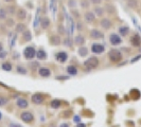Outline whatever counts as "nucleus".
Masks as SVG:
<instances>
[{"mask_svg":"<svg viewBox=\"0 0 141 127\" xmlns=\"http://www.w3.org/2000/svg\"><path fill=\"white\" fill-rule=\"evenodd\" d=\"M74 42H76L77 45H79V46H82V45L85 43V38H84L82 35H78V36L74 38Z\"/></svg>","mask_w":141,"mask_h":127,"instance_id":"obj_25","label":"nucleus"},{"mask_svg":"<svg viewBox=\"0 0 141 127\" xmlns=\"http://www.w3.org/2000/svg\"><path fill=\"white\" fill-rule=\"evenodd\" d=\"M7 25H8L9 27H12V26H14V21H13L12 19H9L8 22H7Z\"/></svg>","mask_w":141,"mask_h":127,"instance_id":"obj_37","label":"nucleus"},{"mask_svg":"<svg viewBox=\"0 0 141 127\" xmlns=\"http://www.w3.org/2000/svg\"><path fill=\"white\" fill-rule=\"evenodd\" d=\"M4 1H6V2H12L13 0H4Z\"/></svg>","mask_w":141,"mask_h":127,"instance_id":"obj_45","label":"nucleus"},{"mask_svg":"<svg viewBox=\"0 0 141 127\" xmlns=\"http://www.w3.org/2000/svg\"><path fill=\"white\" fill-rule=\"evenodd\" d=\"M7 11H6V9H0V20H3V19H6V17H7Z\"/></svg>","mask_w":141,"mask_h":127,"instance_id":"obj_30","label":"nucleus"},{"mask_svg":"<svg viewBox=\"0 0 141 127\" xmlns=\"http://www.w3.org/2000/svg\"><path fill=\"white\" fill-rule=\"evenodd\" d=\"M90 2L93 4H100L102 2V0H90Z\"/></svg>","mask_w":141,"mask_h":127,"instance_id":"obj_36","label":"nucleus"},{"mask_svg":"<svg viewBox=\"0 0 141 127\" xmlns=\"http://www.w3.org/2000/svg\"><path fill=\"white\" fill-rule=\"evenodd\" d=\"M89 35H90V37H91L92 39H102V38L104 37V34H103L101 31L97 30V29H92V30L90 31Z\"/></svg>","mask_w":141,"mask_h":127,"instance_id":"obj_11","label":"nucleus"},{"mask_svg":"<svg viewBox=\"0 0 141 127\" xmlns=\"http://www.w3.org/2000/svg\"><path fill=\"white\" fill-rule=\"evenodd\" d=\"M6 11H7L8 14H11V15H13V14L15 13V9H14V7H9L8 9H6Z\"/></svg>","mask_w":141,"mask_h":127,"instance_id":"obj_33","label":"nucleus"},{"mask_svg":"<svg viewBox=\"0 0 141 127\" xmlns=\"http://www.w3.org/2000/svg\"><path fill=\"white\" fill-rule=\"evenodd\" d=\"M99 65H100V60H99V58L96 57V56L89 57L88 59H86V60L84 61V66H85L86 68H88L89 70H91V69H96Z\"/></svg>","mask_w":141,"mask_h":127,"instance_id":"obj_1","label":"nucleus"},{"mask_svg":"<svg viewBox=\"0 0 141 127\" xmlns=\"http://www.w3.org/2000/svg\"><path fill=\"white\" fill-rule=\"evenodd\" d=\"M106 11H107V13L112 14V13L115 12V9H114V7H112L111 4H107V6H106Z\"/></svg>","mask_w":141,"mask_h":127,"instance_id":"obj_32","label":"nucleus"},{"mask_svg":"<svg viewBox=\"0 0 141 127\" xmlns=\"http://www.w3.org/2000/svg\"><path fill=\"white\" fill-rule=\"evenodd\" d=\"M40 26L43 29H48L50 26V19L48 17H43L40 19Z\"/></svg>","mask_w":141,"mask_h":127,"instance_id":"obj_18","label":"nucleus"},{"mask_svg":"<svg viewBox=\"0 0 141 127\" xmlns=\"http://www.w3.org/2000/svg\"><path fill=\"white\" fill-rule=\"evenodd\" d=\"M127 6L131 9H136L138 6V1L137 0H127Z\"/></svg>","mask_w":141,"mask_h":127,"instance_id":"obj_27","label":"nucleus"},{"mask_svg":"<svg viewBox=\"0 0 141 127\" xmlns=\"http://www.w3.org/2000/svg\"><path fill=\"white\" fill-rule=\"evenodd\" d=\"M20 120L25 123H32L34 121V115L30 111H22L20 113Z\"/></svg>","mask_w":141,"mask_h":127,"instance_id":"obj_4","label":"nucleus"},{"mask_svg":"<svg viewBox=\"0 0 141 127\" xmlns=\"http://www.w3.org/2000/svg\"><path fill=\"white\" fill-rule=\"evenodd\" d=\"M22 38H23L25 41H30V40L32 39V34H31V32H30L29 30H26V31L22 33Z\"/></svg>","mask_w":141,"mask_h":127,"instance_id":"obj_21","label":"nucleus"},{"mask_svg":"<svg viewBox=\"0 0 141 127\" xmlns=\"http://www.w3.org/2000/svg\"><path fill=\"white\" fill-rule=\"evenodd\" d=\"M51 70L47 67H41V68H38V75L46 79V77H50L51 76Z\"/></svg>","mask_w":141,"mask_h":127,"instance_id":"obj_8","label":"nucleus"},{"mask_svg":"<svg viewBox=\"0 0 141 127\" xmlns=\"http://www.w3.org/2000/svg\"><path fill=\"white\" fill-rule=\"evenodd\" d=\"M130 43L134 46V47H140L141 46V36L139 34H134L131 37H130Z\"/></svg>","mask_w":141,"mask_h":127,"instance_id":"obj_12","label":"nucleus"},{"mask_svg":"<svg viewBox=\"0 0 141 127\" xmlns=\"http://www.w3.org/2000/svg\"><path fill=\"white\" fill-rule=\"evenodd\" d=\"M26 17H27V12H26V10L19 9L18 12H17V18H18L19 20H25Z\"/></svg>","mask_w":141,"mask_h":127,"instance_id":"obj_20","label":"nucleus"},{"mask_svg":"<svg viewBox=\"0 0 141 127\" xmlns=\"http://www.w3.org/2000/svg\"><path fill=\"white\" fill-rule=\"evenodd\" d=\"M119 33H120L122 36H126V35L129 33V28L126 27V26H125V27H124V26H123V27H120V28H119Z\"/></svg>","mask_w":141,"mask_h":127,"instance_id":"obj_24","label":"nucleus"},{"mask_svg":"<svg viewBox=\"0 0 141 127\" xmlns=\"http://www.w3.org/2000/svg\"><path fill=\"white\" fill-rule=\"evenodd\" d=\"M1 120H2V113L0 112V121H1Z\"/></svg>","mask_w":141,"mask_h":127,"instance_id":"obj_44","label":"nucleus"},{"mask_svg":"<svg viewBox=\"0 0 141 127\" xmlns=\"http://www.w3.org/2000/svg\"><path fill=\"white\" fill-rule=\"evenodd\" d=\"M81 6H82V8L86 9V8H88V7H89V3H88L87 0H82V1H81Z\"/></svg>","mask_w":141,"mask_h":127,"instance_id":"obj_34","label":"nucleus"},{"mask_svg":"<svg viewBox=\"0 0 141 127\" xmlns=\"http://www.w3.org/2000/svg\"><path fill=\"white\" fill-rule=\"evenodd\" d=\"M55 59H56L58 62L64 64V62H66L67 59H68V53H67V52H64V51L57 52V53L55 54Z\"/></svg>","mask_w":141,"mask_h":127,"instance_id":"obj_6","label":"nucleus"},{"mask_svg":"<svg viewBox=\"0 0 141 127\" xmlns=\"http://www.w3.org/2000/svg\"><path fill=\"white\" fill-rule=\"evenodd\" d=\"M26 30H27V29H26V26H25L23 23H18V25L16 26V28H15V31H16L17 33H23Z\"/></svg>","mask_w":141,"mask_h":127,"instance_id":"obj_26","label":"nucleus"},{"mask_svg":"<svg viewBox=\"0 0 141 127\" xmlns=\"http://www.w3.org/2000/svg\"><path fill=\"white\" fill-rule=\"evenodd\" d=\"M100 25H101V27L104 29V30H108V29H110L111 28V21L109 20V19H102L101 20V22H100Z\"/></svg>","mask_w":141,"mask_h":127,"instance_id":"obj_15","label":"nucleus"},{"mask_svg":"<svg viewBox=\"0 0 141 127\" xmlns=\"http://www.w3.org/2000/svg\"><path fill=\"white\" fill-rule=\"evenodd\" d=\"M69 4H70V7H74L76 6V1L74 0H69Z\"/></svg>","mask_w":141,"mask_h":127,"instance_id":"obj_39","label":"nucleus"},{"mask_svg":"<svg viewBox=\"0 0 141 127\" xmlns=\"http://www.w3.org/2000/svg\"><path fill=\"white\" fill-rule=\"evenodd\" d=\"M66 71H67V73L70 75V76H76L77 74H78V68L76 67V66H73V65H70V66H68L67 68H66Z\"/></svg>","mask_w":141,"mask_h":127,"instance_id":"obj_13","label":"nucleus"},{"mask_svg":"<svg viewBox=\"0 0 141 127\" xmlns=\"http://www.w3.org/2000/svg\"><path fill=\"white\" fill-rule=\"evenodd\" d=\"M50 42H51L52 45H54V46H58V45H60L62 40H60V37H59V36L53 35V36H51V38H50Z\"/></svg>","mask_w":141,"mask_h":127,"instance_id":"obj_19","label":"nucleus"},{"mask_svg":"<svg viewBox=\"0 0 141 127\" xmlns=\"http://www.w3.org/2000/svg\"><path fill=\"white\" fill-rule=\"evenodd\" d=\"M8 103H9V99H7V97H4V96H1V95H0V107L6 106Z\"/></svg>","mask_w":141,"mask_h":127,"instance_id":"obj_28","label":"nucleus"},{"mask_svg":"<svg viewBox=\"0 0 141 127\" xmlns=\"http://www.w3.org/2000/svg\"><path fill=\"white\" fill-rule=\"evenodd\" d=\"M7 52L4 51V50H2V51H0V59H3V58H6L7 57Z\"/></svg>","mask_w":141,"mask_h":127,"instance_id":"obj_35","label":"nucleus"},{"mask_svg":"<svg viewBox=\"0 0 141 127\" xmlns=\"http://www.w3.org/2000/svg\"><path fill=\"white\" fill-rule=\"evenodd\" d=\"M16 105L20 109H27L29 107V102L23 97H18L16 101Z\"/></svg>","mask_w":141,"mask_h":127,"instance_id":"obj_10","label":"nucleus"},{"mask_svg":"<svg viewBox=\"0 0 141 127\" xmlns=\"http://www.w3.org/2000/svg\"><path fill=\"white\" fill-rule=\"evenodd\" d=\"M95 13H96L97 16H102V15L104 14V10H103L102 8H99V7H98V8L95 9Z\"/></svg>","mask_w":141,"mask_h":127,"instance_id":"obj_31","label":"nucleus"},{"mask_svg":"<svg viewBox=\"0 0 141 127\" xmlns=\"http://www.w3.org/2000/svg\"><path fill=\"white\" fill-rule=\"evenodd\" d=\"M36 57H37L38 60H46L47 59V53L43 49H39L36 52Z\"/></svg>","mask_w":141,"mask_h":127,"instance_id":"obj_16","label":"nucleus"},{"mask_svg":"<svg viewBox=\"0 0 141 127\" xmlns=\"http://www.w3.org/2000/svg\"><path fill=\"white\" fill-rule=\"evenodd\" d=\"M108 57H109V59L112 62L117 64V62L121 61V59H122V53L118 49H112V50H110L108 52Z\"/></svg>","mask_w":141,"mask_h":127,"instance_id":"obj_2","label":"nucleus"},{"mask_svg":"<svg viewBox=\"0 0 141 127\" xmlns=\"http://www.w3.org/2000/svg\"><path fill=\"white\" fill-rule=\"evenodd\" d=\"M105 51V47L101 43H93L91 46V52L95 54H102Z\"/></svg>","mask_w":141,"mask_h":127,"instance_id":"obj_7","label":"nucleus"},{"mask_svg":"<svg viewBox=\"0 0 141 127\" xmlns=\"http://www.w3.org/2000/svg\"><path fill=\"white\" fill-rule=\"evenodd\" d=\"M38 67V62H32V69H35Z\"/></svg>","mask_w":141,"mask_h":127,"instance_id":"obj_42","label":"nucleus"},{"mask_svg":"<svg viewBox=\"0 0 141 127\" xmlns=\"http://www.w3.org/2000/svg\"><path fill=\"white\" fill-rule=\"evenodd\" d=\"M31 101H32L33 104L40 105V104L44 103L45 96H44V94H41V93H39V92H36V93H34V94L31 96Z\"/></svg>","mask_w":141,"mask_h":127,"instance_id":"obj_5","label":"nucleus"},{"mask_svg":"<svg viewBox=\"0 0 141 127\" xmlns=\"http://www.w3.org/2000/svg\"><path fill=\"white\" fill-rule=\"evenodd\" d=\"M1 69L2 70H4V71H12V69H13V67H12V64L11 62H3L2 65H1Z\"/></svg>","mask_w":141,"mask_h":127,"instance_id":"obj_23","label":"nucleus"},{"mask_svg":"<svg viewBox=\"0 0 141 127\" xmlns=\"http://www.w3.org/2000/svg\"><path fill=\"white\" fill-rule=\"evenodd\" d=\"M10 127H22V126L16 124V123H12V124H10Z\"/></svg>","mask_w":141,"mask_h":127,"instance_id":"obj_41","label":"nucleus"},{"mask_svg":"<svg viewBox=\"0 0 141 127\" xmlns=\"http://www.w3.org/2000/svg\"><path fill=\"white\" fill-rule=\"evenodd\" d=\"M139 58H141V54H140V55H137V57L133 58V59H131V62H135V61H136V60H138Z\"/></svg>","mask_w":141,"mask_h":127,"instance_id":"obj_40","label":"nucleus"},{"mask_svg":"<svg viewBox=\"0 0 141 127\" xmlns=\"http://www.w3.org/2000/svg\"><path fill=\"white\" fill-rule=\"evenodd\" d=\"M59 127H70V124L69 123H62Z\"/></svg>","mask_w":141,"mask_h":127,"instance_id":"obj_38","label":"nucleus"},{"mask_svg":"<svg viewBox=\"0 0 141 127\" xmlns=\"http://www.w3.org/2000/svg\"><path fill=\"white\" fill-rule=\"evenodd\" d=\"M77 127H86V125H85L84 123H79V124L77 125Z\"/></svg>","mask_w":141,"mask_h":127,"instance_id":"obj_43","label":"nucleus"},{"mask_svg":"<svg viewBox=\"0 0 141 127\" xmlns=\"http://www.w3.org/2000/svg\"><path fill=\"white\" fill-rule=\"evenodd\" d=\"M16 70H17V72L20 73V74H27V73H28V70H27L25 67H22V66H17Z\"/></svg>","mask_w":141,"mask_h":127,"instance_id":"obj_29","label":"nucleus"},{"mask_svg":"<svg viewBox=\"0 0 141 127\" xmlns=\"http://www.w3.org/2000/svg\"><path fill=\"white\" fill-rule=\"evenodd\" d=\"M79 55L81 57H86L88 55V49L86 47H82L81 46V48L79 49Z\"/></svg>","mask_w":141,"mask_h":127,"instance_id":"obj_22","label":"nucleus"},{"mask_svg":"<svg viewBox=\"0 0 141 127\" xmlns=\"http://www.w3.org/2000/svg\"><path fill=\"white\" fill-rule=\"evenodd\" d=\"M23 57L27 60H32L34 57H36V50L34 49V47L32 46L26 47V49L23 50Z\"/></svg>","mask_w":141,"mask_h":127,"instance_id":"obj_3","label":"nucleus"},{"mask_svg":"<svg viewBox=\"0 0 141 127\" xmlns=\"http://www.w3.org/2000/svg\"><path fill=\"white\" fill-rule=\"evenodd\" d=\"M109 42H110L112 46H118V45H120V43L122 42V39H121V37H120L118 34L114 33V34H111V35L109 36Z\"/></svg>","mask_w":141,"mask_h":127,"instance_id":"obj_9","label":"nucleus"},{"mask_svg":"<svg viewBox=\"0 0 141 127\" xmlns=\"http://www.w3.org/2000/svg\"><path fill=\"white\" fill-rule=\"evenodd\" d=\"M96 19V15L92 13V12H87L85 13V21L88 22V23H91L93 22Z\"/></svg>","mask_w":141,"mask_h":127,"instance_id":"obj_14","label":"nucleus"},{"mask_svg":"<svg viewBox=\"0 0 141 127\" xmlns=\"http://www.w3.org/2000/svg\"><path fill=\"white\" fill-rule=\"evenodd\" d=\"M50 106H51V108H53V109H58V108H60V106H62V101L58 100V99H54V100L51 101Z\"/></svg>","mask_w":141,"mask_h":127,"instance_id":"obj_17","label":"nucleus"}]
</instances>
